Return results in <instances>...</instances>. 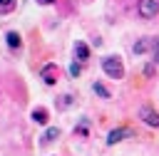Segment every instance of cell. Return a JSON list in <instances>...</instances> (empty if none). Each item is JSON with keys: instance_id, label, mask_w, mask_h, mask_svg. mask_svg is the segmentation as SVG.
<instances>
[{"instance_id": "cell-9", "label": "cell", "mask_w": 159, "mask_h": 156, "mask_svg": "<svg viewBox=\"0 0 159 156\" xmlns=\"http://www.w3.org/2000/svg\"><path fill=\"white\" fill-rule=\"evenodd\" d=\"M57 136H60V129H57V126H50V129L42 134V144H52Z\"/></svg>"}, {"instance_id": "cell-11", "label": "cell", "mask_w": 159, "mask_h": 156, "mask_svg": "<svg viewBox=\"0 0 159 156\" xmlns=\"http://www.w3.org/2000/svg\"><path fill=\"white\" fill-rule=\"evenodd\" d=\"M92 89H94V94H99L102 99H109V89H107V87H102L99 82H94V84H92Z\"/></svg>"}, {"instance_id": "cell-1", "label": "cell", "mask_w": 159, "mask_h": 156, "mask_svg": "<svg viewBox=\"0 0 159 156\" xmlns=\"http://www.w3.org/2000/svg\"><path fill=\"white\" fill-rule=\"evenodd\" d=\"M102 69H104V74H109L112 79H122V77H124V64H122V59L114 57V54L102 59Z\"/></svg>"}, {"instance_id": "cell-13", "label": "cell", "mask_w": 159, "mask_h": 156, "mask_svg": "<svg viewBox=\"0 0 159 156\" xmlns=\"http://www.w3.org/2000/svg\"><path fill=\"white\" fill-rule=\"evenodd\" d=\"M70 104H72V97H60V102H57V106H60V109H67Z\"/></svg>"}, {"instance_id": "cell-15", "label": "cell", "mask_w": 159, "mask_h": 156, "mask_svg": "<svg viewBox=\"0 0 159 156\" xmlns=\"http://www.w3.org/2000/svg\"><path fill=\"white\" fill-rule=\"evenodd\" d=\"M0 7H2V10H10V7H12V0H0Z\"/></svg>"}, {"instance_id": "cell-16", "label": "cell", "mask_w": 159, "mask_h": 156, "mask_svg": "<svg viewBox=\"0 0 159 156\" xmlns=\"http://www.w3.org/2000/svg\"><path fill=\"white\" fill-rule=\"evenodd\" d=\"M154 59L159 62V42H157V47H154Z\"/></svg>"}, {"instance_id": "cell-10", "label": "cell", "mask_w": 159, "mask_h": 156, "mask_svg": "<svg viewBox=\"0 0 159 156\" xmlns=\"http://www.w3.org/2000/svg\"><path fill=\"white\" fill-rule=\"evenodd\" d=\"M5 40H7V45H10L12 50H17V47L22 45V40H20V35H17V32H7V35H5Z\"/></svg>"}, {"instance_id": "cell-12", "label": "cell", "mask_w": 159, "mask_h": 156, "mask_svg": "<svg viewBox=\"0 0 159 156\" xmlns=\"http://www.w3.org/2000/svg\"><path fill=\"white\" fill-rule=\"evenodd\" d=\"M80 72H82L80 62H72V64H70V74H72V77H80Z\"/></svg>"}, {"instance_id": "cell-2", "label": "cell", "mask_w": 159, "mask_h": 156, "mask_svg": "<svg viewBox=\"0 0 159 156\" xmlns=\"http://www.w3.org/2000/svg\"><path fill=\"white\" fill-rule=\"evenodd\" d=\"M139 15L144 20H152L159 15V0H139Z\"/></svg>"}, {"instance_id": "cell-14", "label": "cell", "mask_w": 159, "mask_h": 156, "mask_svg": "<svg viewBox=\"0 0 159 156\" xmlns=\"http://www.w3.org/2000/svg\"><path fill=\"white\" fill-rule=\"evenodd\" d=\"M77 134H82V136H87V124H84V121H82V124L77 126Z\"/></svg>"}, {"instance_id": "cell-4", "label": "cell", "mask_w": 159, "mask_h": 156, "mask_svg": "<svg viewBox=\"0 0 159 156\" xmlns=\"http://www.w3.org/2000/svg\"><path fill=\"white\" fill-rule=\"evenodd\" d=\"M157 42L159 40H152V37H147V40H139V42H134V54H144V52H149V50H154L157 47Z\"/></svg>"}, {"instance_id": "cell-17", "label": "cell", "mask_w": 159, "mask_h": 156, "mask_svg": "<svg viewBox=\"0 0 159 156\" xmlns=\"http://www.w3.org/2000/svg\"><path fill=\"white\" fill-rule=\"evenodd\" d=\"M40 2H45V5H47V2H55V0H40Z\"/></svg>"}, {"instance_id": "cell-8", "label": "cell", "mask_w": 159, "mask_h": 156, "mask_svg": "<svg viewBox=\"0 0 159 156\" xmlns=\"http://www.w3.org/2000/svg\"><path fill=\"white\" fill-rule=\"evenodd\" d=\"M47 109H42V106H37V109H32V121H37V124H47Z\"/></svg>"}, {"instance_id": "cell-6", "label": "cell", "mask_w": 159, "mask_h": 156, "mask_svg": "<svg viewBox=\"0 0 159 156\" xmlns=\"http://www.w3.org/2000/svg\"><path fill=\"white\" fill-rule=\"evenodd\" d=\"M129 134H132L129 129H114V131H109V136H107V144H109V146H114V144H119L122 139H127Z\"/></svg>"}, {"instance_id": "cell-5", "label": "cell", "mask_w": 159, "mask_h": 156, "mask_svg": "<svg viewBox=\"0 0 159 156\" xmlns=\"http://www.w3.org/2000/svg\"><path fill=\"white\" fill-rule=\"evenodd\" d=\"M57 74H60L57 72V64H45L42 72H40V77L45 79V84H55L57 82Z\"/></svg>"}, {"instance_id": "cell-7", "label": "cell", "mask_w": 159, "mask_h": 156, "mask_svg": "<svg viewBox=\"0 0 159 156\" xmlns=\"http://www.w3.org/2000/svg\"><path fill=\"white\" fill-rule=\"evenodd\" d=\"M75 57H77V62L87 59V57H89V47H87L84 42H77V45H75Z\"/></svg>"}, {"instance_id": "cell-3", "label": "cell", "mask_w": 159, "mask_h": 156, "mask_svg": "<svg viewBox=\"0 0 159 156\" xmlns=\"http://www.w3.org/2000/svg\"><path fill=\"white\" fill-rule=\"evenodd\" d=\"M139 119H142L144 124L154 126V129L159 126V114H157V111H154L152 106H142V109H139Z\"/></svg>"}]
</instances>
